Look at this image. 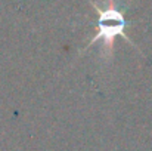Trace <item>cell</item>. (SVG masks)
I'll return each instance as SVG.
<instances>
[{
  "label": "cell",
  "mask_w": 152,
  "mask_h": 151,
  "mask_svg": "<svg viewBox=\"0 0 152 151\" xmlns=\"http://www.w3.org/2000/svg\"><path fill=\"white\" fill-rule=\"evenodd\" d=\"M87 1L98 12L99 19H98V31H96V34L89 40L87 46L81 52H84L87 48H90L92 45H95L96 42H102V49H101L102 59L103 61H109L111 56H112V53H114V40L118 36L123 37L124 40H127L132 46H134L137 49V46L126 34V27L129 25V21L126 19L123 10L120 9V6L117 4L115 0H108L103 7H99L92 0H87Z\"/></svg>",
  "instance_id": "1"
}]
</instances>
